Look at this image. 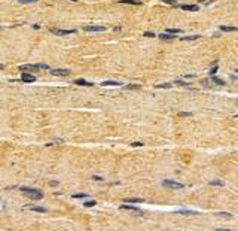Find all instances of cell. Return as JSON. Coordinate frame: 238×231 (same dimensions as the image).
Listing matches in <instances>:
<instances>
[{"instance_id":"cell-5","label":"cell","mask_w":238,"mask_h":231,"mask_svg":"<svg viewBox=\"0 0 238 231\" xmlns=\"http://www.w3.org/2000/svg\"><path fill=\"white\" fill-rule=\"evenodd\" d=\"M51 73L55 75V76H67V75H70V70H67V69H52Z\"/></svg>"},{"instance_id":"cell-2","label":"cell","mask_w":238,"mask_h":231,"mask_svg":"<svg viewBox=\"0 0 238 231\" xmlns=\"http://www.w3.org/2000/svg\"><path fill=\"white\" fill-rule=\"evenodd\" d=\"M164 187H167V188H171V189H183L184 188V185L183 183H178V182H174V181H164L162 182Z\"/></svg>"},{"instance_id":"cell-3","label":"cell","mask_w":238,"mask_h":231,"mask_svg":"<svg viewBox=\"0 0 238 231\" xmlns=\"http://www.w3.org/2000/svg\"><path fill=\"white\" fill-rule=\"evenodd\" d=\"M51 33L55 36H67V35H73L76 30H60V29H51Z\"/></svg>"},{"instance_id":"cell-31","label":"cell","mask_w":238,"mask_h":231,"mask_svg":"<svg viewBox=\"0 0 238 231\" xmlns=\"http://www.w3.org/2000/svg\"><path fill=\"white\" fill-rule=\"evenodd\" d=\"M37 69H39V70H43V69H45V70H48L49 67H48L46 64H37Z\"/></svg>"},{"instance_id":"cell-13","label":"cell","mask_w":238,"mask_h":231,"mask_svg":"<svg viewBox=\"0 0 238 231\" xmlns=\"http://www.w3.org/2000/svg\"><path fill=\"white\" fill-rule=\"evenodd\" d=\"M119 3H127V5H141L140 0H119Z\"/></svg>"},{"instance_id":"cell-37","label":"cell","mask_w":238,"mask_h":231,"mask_svg":"<svg viewBox=\"0 0 238 231\" xmlns=\"http://www.w3.org/2000/svg\"><path fill=\"white\" fill-rule=\"evenodd\" d=\"M2 69H5V66H3V64H0V70H2Z\"/></svg>"},{"instance_id":"cell-25","label":"cell","mask_w":238,"mask_h":231,"mask_svg":"<svg viewBox=\"0 0 238 231\" xmlns=\"http://www.w3.org/2000/svg\"><path fill=\"white\" fill-rule=\"evenodd\" d=\"M192 114H190V112H178V116L180 118H186V116H190Z\"/></svg>"},{"instance_id":"cell-40","label":"cell","mask_w":238,"mask_h":231,"mask_svg":"<svg viewBox=\"0 0 238 231\" xmlns=\"http://www.w3.org/2000/svg\"><path fill=\"white\" fill-rule=\"evenodd\" d=\"M235 72H237V73H238V69H237V70H235Z\"/></svg>"},{"instance_id":"cell-32","label":"cell","mask_w":238,"mask_h":231,"mask_svg":"<svg viewBox=\"0 0 238 231\" xmlns=\"http://www.w3.org/2000/svg\"><path fill=\"white\" fill-rule=\"evenodd\" d=\"M143 36H146V37H155V35H153V33H150V31H146Z\"/></svg>"},{"instance_id":"cell-27","label":"cell","mask_w":238,"mask_h":231,"mask_svg":"<svg viewBox=\"0 0 238 231\" xmlns=\"http://www.w3.org/2000/svg\"><path fill=\"white\" fill-rule=\"evenodd\" d=\"M164 3H167V5H173V6H177V2L176 0H162Z\"/></svg>"},{"instance_id":"cell-1","label":"cell","mask_w":238,"mask_h":231,"mask_svg":"<svg viewBox=\"0 0 238 231\" xmlns=\"http://www.w3.org/2000/svg\"><path fill=\"white\" fill-rule=\"evenodd\" d=\"M22 191V193L28 197V198H31V200H40L42 197H43V194H42V191H39V189H34V188H27V187H21L19 188Z\"/></svg>"},{"instance_id":"cell-22","label":"cell","mask_w":238,"mask_h":231,"mask_svg":"<svg viewBox=\"0 0 238 231\" xmlns=\"http://www.w3.org/2000/svg\"><path fill=\"white\" fill-rule=\"evenodd\" d=\"M71 197H73V198H87V194H83V193H79V194H73V195H71Z\"/></svg>"},{"instance_id":"cell-35","label":"cell","mask_w":238,"mask_h":231,"mask_svg":"<svg viewBox=\"0 0 238 231\" xmlns=\"http://www.w3.org/2000/svg\"><path fill=\"white\" fill-rule=\"evenodd\" d=\"M176 84H177V85H182V87H184V85H188L186 82H182V81H177Z\"/></svg>"},{"instance_id":"cell-23","label":"cell","mask_w":238,"mask_h":231,"mask_svg":"<svg viewBox=\"0 0 238 231\" xmlns=\"http://www.w3.org/2000/svg\"><path fill=\"white\" fill-rule=\"evenodd\" d=\"M127 90H140V85H134V84H131V85H127V87H125Z\"/></svg>"},{"instance_id":"cell-28","label":"cell","mask_w":238,"mask_h":231,"mask_svg":"<svg viewBox=\"0 0 238 231\" xmlns=\"http://www.w3.org/2000/svg\"><path fill=\"white\" fill-rule=\"evenodd\" d=\"M17 2H19V3H36L39 0H17Z\"/></svg>"},{"instance_id":"cell-15","label":"cell","mask_w":238,"mask_h":231,"mask_svg":"<svg viewBox=\"0 0 238 231\" xmlns=\"http://www.w3.org/2000/svg\"><path fill=\"white\" fill-rule=\"evenodd\" d=\"M159 39H162V40H171V39H174V36H171L170 33H162V35H159Z\"/></svg>"},{"instance_id":"cell-29","label":"cell","mask_w":238,"mask_h":231,"mask_svg":"<svg viewBox=\"0 0 238 231\" xmlns=\"http://www.w3.org/2000/svg\"><path fill=\"white\" fill-rule=\"evenodd\" d=\"M217 70H219V67H217V66H214V67H211V69H210V75H211V76H214V73H216Z\"/></svg>"},{"instance_id":"cell-38","label":"cell","mask_w":238,"mask_h":231,"mask_svg":"<svg viewBox=\"0 0 238 231\" xmlns=\"http://www.w3.org/2000/svg\"><path fill=\"white\" fill-rule=\"evenodd\" d=\"M217 231H231V230H220V228H219V230H217Z\"/></svg>"},{"instance_id":"cell-36","label":"cell","mask_w":238,"mask_h":231,"mask_svg":"<svg viewBox=\"0 0 238 231\" xmlns=\"http://www.w3.org/2000/svg\"><path fill=\"white\" fill-rule=\"evenodd\" d=\"M213 2H216V0H206L204 3H206V5H210V3H213Z\"/></svg>"},{"instance_id":"cell-34","label":"cell","mask_w":238,"mask_h":231,"mask_svg":"<svg viewBox=\"0 0 238 231\" xmlns=\"http://www.w3.org/2000/svg\"><path fill=\"white\" fill-rule=\"evenodd\" d=\"M49 185H51V187H57L58 182H57V181H52V182H49Z\"/></svg>"},{"instance_id":"cell-20","label":"cell","mask_w":238,"mask_h":231,"mask_svg":"<svg viewBox=\"0 0 238 231\" xmlns=\"http://www.w3.org/2000/svg\"><path fill=\"white\" fill-rule=\"evenodd\" d=\"M167 33H170V35H178V33H182L180 29H168Z\"/></svg>"},{"instance_id":"cell-26","label":"cell","mask_w":238,"mask_h":231,"mask_svg":"<svg viewBox=\"0 0 238 231\" xmlns=\"http://www.w3.org/2000/svg\"><path fill=\"white\" fill-rule=\"evenodd\" d=\"M210 185H217V187H223L225 183H223L222 181H211V182H210Z\"/></svg>"},{"instance_id":"cell-16","label":"cell","mask_w":238,"mask_h":231,"mask_svg":"<svg viewBox=\"0 0 238 231\" xmlns=\"http://www.w3.org/2000/svg\"><path fill=\"white\" fill-rule=\"evenodd\" d=\"M210 81H211V84H216V85H220V87H222V85H225V82L222 81V79H219V78H211L210 79Z\"/></svg>"},{"instance_id":"cell-17","label":"cell","mask_w":238,"mask_h":231,"mask_svg":"<svg viewBox=\"0 0 238 231\" xmlns=\"http://www.w3.org/2000/svg\"><path fill=\"white\" fill-rule=\"evenodd\" d=\"M95 204H97L95 200H88V201H85V203H83V206H85V207H94Z\"/></svg>"},{"instance_id":"cell-6","label":"cell","mask_w":238,"mask_h":231,"mask_svg":"<svg viewBox=\"0 0 238 231\" xmlns=\"http://www.w3.org/2000/svg\"><path fill=\"white\" fill-rule=\"evenodd\" d=\"M83 30L89 33V31H104L106 27H103V25H87V27H83Z\"/></svg>"},{"instance_id":"cell-14","label":"cell","mask_w":238,"mask_h":231,"mask_svg":"<svg viewBox=\"0 0 238 231\" xmlns=\"http://www.w3.org/2000/svg\"><path fill=\"white\" fill-rule=\"evenodd\" d=\"M222 31H238L237 27H231V25H220Z\"/></svg>"},{"instance_id":"cell-10","label":"cell","mask_w":238,"mask_h":231,"mask_svg":"<svg viewBox=\"0 0 238 231\" xmlns=\"http://www.w3.org/2000/svg\"><path fill=\"white\" fill-rule=\"evenodd\" d=\"M121 209L124 210H131V212H136V213H141V210L138 209V207H134V206H128V204H122Z\"/></svg>"},{"instance_id":"cell-21","label":"cell","mask_w":238,"mask_h":231,"mask_svg":"<svg viewBox=\"0 0 238 231\" xmlns=\"http://www.w3.org/2000/svg\"><path fill=\"white\" fill-rule=\"evenodd\" d=\"M177 213H182V215H196V212H192V210H178Z\"/></svg>"},{"instance_id":"cell-12","label":"cell","mask_w":238,"mask_h":231,"mask_svg":"<svg viewBox=\"0 0 238 231\" xmlns=\"http://www.w3.org/2000/svg\"><path fill=\"white\" fill-rule=\"evenodd\" d=\"M30 210H33V212H37V213H45L46 212V209L45 207H39V206H27Z\"/></svg>"},{"instance_id":"cell-39","label":"cell","mask_w":238,"mask_h":231,"mask_svg":"<svg viewBox=\"0 0 238 231\" xmlns=\"http://www.w3.org/2000/svg\"><path fill=\"white\" fill-rule=\"evenodd\" d=\"M71 2H77V0H71Z\"/></svg>"},{"instance_id":"cell-18","label":"cell","mask_w":238,"mask_h":231,"mask_svg":"<svg viewBox=\"0 0 238 231\" xmlns=\"http://www.w3.org/2000/svg\"><path fill=\"white\" fill-rule=\"evenodd\" d=\"M124 203H143L141 198H125Z\"/></svg>"},{"instance_id":"cell-7","label":"cell","mask_w":238,"mask_h":231,"mask_svg":"<svg viewBox=\"0 0 238 231\" xmlns=\"http://www.w3.org/2000/svg\"><path fill=\"white\" fill-rule=\"evenodd\" d=\"M21 81L22 82H34L36 78L33 76V75H30V73H22L21 75Z\"/></svg>"},{"instance_id":"cell-30","label":"cell","mask_w":238,"mask_h":231,"mask_svg":"<svg viewBox=\"0 0 238 231\" xmlns=\"http://www.w3.org/2000/svg\"><path fill=\"white\" fill-rule=\"evenodd\" d=\"M217 216H222V218H229V219H231V218H232V215H231V213H216Z\"/></svg>"},{"instance_id":"cell-24","label":"cell","mask_w":238,"mask_h":231,"mask_svg":"<svg viewBox=\"0 0 238 231\" xmlns=\"http://www.w3.org/2000/svg\"><path fill=\"white\" fill-rule=\"evenodd\" d=\"M173 87V84H159L156 85V88H171Z\"/></svg>"},{"instance_id":"cell-9","label":"cell","mask_w":238,"mask_h":231,"mask_svg":"<svg viewBox=\"0 0 238 231\" xmlns=\"http://www.w3.org/2000/svg\"><path fill=\"white\" fill-rule=\"evenodd\" d=\"M180 8H182L183 11H190V12H196L198 9H200L196 5H182Z\"/></svg>"},{"instance_id":"cell-33","label":"cell","mask_w":238,"mask_h":231,"mask_svg":"<svg viewBox=\"0 0 238 231\" xmlns=\"http://www.w3.org/2000/svg\"><path fill=\"white\" fill-rule=\"evenodd\" d=\"M133 146H143V143L141 142H134V143H131Z\"/></svg>"},{"instance_id":"cell-11","label":"cell","mask_w":238,"mask_h":231,"mask_svg":"<svg viewBox=\"0 0 238 231\" xmlns=\"http://www.w3.org/2000/svg\"><path fill=\"white\" fill-rule=\"evenodd\" d=\"M75 84L76 85H81V87H92V85H94L92 82H87L85 79H76Z\"/></svg>"},{"instance_id":"cell-41","label":"cell","mask_w":238,"mask_h":231,"mask_svg":"<svg viewBox=\"0 0 238 231\" xmlns=\"http://www.w3.org/2000/svg\"><path fill=\"white\" fill-rule=\"evenodd\" d=\"M237 116H238V115H237Z\"/></svg>"},{"instance_id":"cell-8","label":"cell","mask_w":238,"mask_h":231,"mask_svg":"<svg viewBox=\"0 0 238 231\" xmlns=\"http://www.w3.org/2000/svg\"><path fill=\"white\" fill-rule=\"evenodd\" d=\"M101 85L103 87H121V82H118V81H104V82H101Z\"/></svg>"},{"instance_id":"cell-19","label":"cell","mask_w":238,"mask_h":231,"mask_svg":"<svg viewBox=\"0 0 238 231\" xmlns=\"http://www.w3.org/2000/svg\"><path fill=\"white\" fill-rule=\"evenodd\" d=\"M198 37H200L198 35H194V36H183V37H182V40H196Z\"/></svg>"},{"instance_id":"cell-4","label":"cell","mask_w":238,"mask_h":231,"mask_svg":"<svg viewBox=\"0 0 238 231\" xmlns=\"http://www.w3.org/2000/svg\"><path fill=\"white\" fill-rule=\"evenodd\" d=\"M39 70L37 69V64H25V66H19V72L22 73H27V72H34Z\"/></svg>"}]
</instances>
